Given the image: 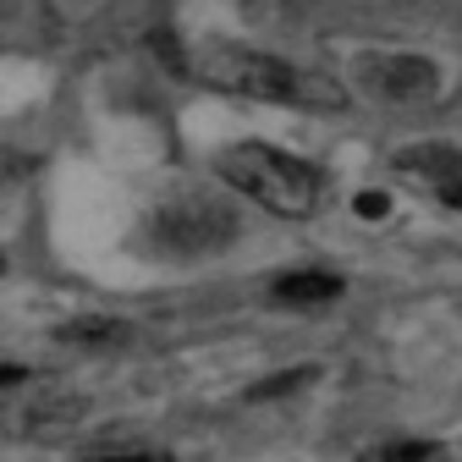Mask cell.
<instances>
[{
  "instance_id": "obj_2",
  "label": "cell",
  "mask_w": 462,
  "mask_h": 462,
  "mask_svg": "<svg viewBox=\"0 0 462 462\" xmlns=\"http://www.w3.org/2000/svg\"><path fill=\"white\" fill-rule=\"evenodd\" d=\"M215 171L281 220H309L319 204V171L298 154L270 149V143H231V149H220Z\"/></svg>"
},
{
  "instance_id": "obj_8",
  "label": "cell",
  "mask_w": 462,
  "mask_h": 462,
  "mask_svg": "<svg viewBox=\"0 0 462 462\" xmlns=\"http://www.w3.org/2000/svg\"><path fill=\"white\" fill-rule=\"evenodd\" d=\"M55 12L72 17V23H88L94 12H105V0H55Z\"/></svg>"
},
{
  "instance_id": "obj_5",
  "label": "cell",
  "mask_w": 462,
  "mask_h": 462,
  "mask_svg": "<svg viewBox=\"0 0 462 462\" xmlns=\"http://www.w3.org/2000/svg\"><path fill=\"white\" fill-rule=\"evenodd\" d=\"M396 171H402V177H413V182H424L440 204L462 209V149H451V143H424V149H408V154H402Z\"/></svg>"
},
{
  "instance_id": "obj_3",
  "label": "cell",
  "mask_w": 462,
  "mask_h": 462,
  "mask_svg": "<svg viewBox=\"0 0 462 462\" xmlns=\"http://www.w3.org/2000/svg\"><path fill=\"white\" fill-rule=\"evenodd\" d=\"M353 83L385 105H424V99H435L440 72H435V61L408 55V50H369L353 61Z\"/></svg>"
},
{
  "instance_id": "obj_1",
  "label": "cell",
  "mask_w": 462,
  "mask_h": 462,
  "mask_svg": "<svg viewBox=\"0 0 462 462\" xmlns=\"http://www.w3.org/2000/svg\"><path fill=\"white\" fill-rule=\"evenodd\" d=\"M199 78L220 94H237V99H264V105H330L336 88L309 78L303 67L281 61V55H264V50H248V44H204L199 50Z\"/></svg>"
},
{
  "instance_id": "obj_9",
  "label": "cell",
  "mask_w": 462,
  "mask_h": 462,
  "mask_svg": "<svg viewBox=\"0 0 462 462\" xmlns=\"http://www.w3.org/2000/svg\"><path fill=\"white\" fill-rule=\"evenodd\" d=\"M358 209H364L369 220H380V215H385V199H380V193H358Z\"/></svg>"
},
{
  "instance_id": "obj_7",
  "label": "cell",
  "mask_w": 462,
  "mask_h": 462,
  "mask_svg": "<svg viewBox=\"0 0 462 462\" xmlns=\"http://www.w3.org/2000/svg\"><path fill=\"white\" fill-rule=\"evenodd\" d=\"M88 462H171V451H154V446H116V451H99Z\"/></svg>"
},
{
  "instance_id": "obj_6",
  "label": "cell",
  "mask_w": 462,
  "mask_h": 462,
  "mask_svg": "<svg viewBox=\"0 0 462 462\" xmlns=\"http://www.w3.org/2000/svg\"><path fill=\"white\" fill-rule=\"evenodd\" d=\"M275 298L281 303H336L341 298V281L336 275H325V270H298V275H281L275 281Z\"/></svg>"
},
{
  "instance_id": "obj_4",
  "label": "cell",
  "mask_w": 462,
  "mask_h": 462,
  "mask_svg": "<svg viewBox=\"0 0 462 462\" xmlns=\"http://www.w3.org/2000/svg\"><path fill=\"white\" fill-rule=\"evenodd\" d=\"M231 231H237V220H231V209L209 204V199H182V204H165L154 215V237L165 248L177 254H204V248H220L231 243Z\"/></svg>"
}]
</instances>
